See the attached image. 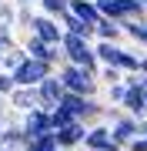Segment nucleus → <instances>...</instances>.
Instances as JSON below:
<instances>
[{
    "label": "nucleus",
    "mask_w": 147,
    "mask_h": 151,
    "mask_svg": "<svg viewBox=\"0 0 147 151\" xmlns=\"http://www.w3.org/2000/svg\"><path fill=\"white\" fill-rule=\"evenodd\" d=\"M124 84L127 87H141V91H147V77L137 70V74H124Z\"/></svg>",
    "instance_id": "a878e982"
},
{
    "label": "nucleus",
    "mask_w": 147,
    "mask_h": 151,
    "mask_svg": "<svg viewBox=\"0 0 147 151\" xmlns=\"http://www.w3.org/2000/svg\"><path fill=\"white\" fill-rule=\"evenodd\" d=\"M30 34L40 37V40H47V44H60V40H64V27H60V20L50 17V14H37V17H33Z\"/></svg>",
    "instance_id": "0eeeda50"
},
{
    "label": "nucleus",
    "mask_w": 147,
    "mask_h": 151,
    "mask_svg": "<svg viewBox=\"0 0 147 151\" xmlns=\"http://www.w3.org/2000/svg\"><path fill=\"white\" fill-rule=\"evenodd\" d=\"M124 151H147V134H137V138H134Z\"/></svg>",
    "instance_id": "cd10ccee"
},
{
    "label": "nucleus",
    "mask_w": 147,
    "mask_h": 151,
    "mask_svg": "<svg viewBox=\"0 0 147 151\" xmlns=\"http://www.w3.org/2000/svg\"><path fill=\"white\" fill-rule=\"evenodd\" d=\"M107 141H110V124H104V121L90 124V128H87V134H84V145H87V151L100 148V145H107Z\"/></svg>",
    "instance_id": "2eb2a0df"
},
{
    "label": "nucleus",
    "mask_w": 147,
    "mask_h": 151,
    "mask_svg": "<svg viewBox=\"0 0 147 151\" xmlns=\"http://www.w3.org/2000/svg\"><path fill=\"white\" fill-rule=\"evenodd\" d=\"M107 124H110V141H117L120 148H127L137 134H141V131H137V118H134V114H127V111H120L117 118L107 121Z\"/></svg>",
    "instance_id": "7ed1b4c3"
},
{
    "label": "nucleus",
    "mask_w": 147,
    "mask_h": 151,
    "mask_svg": "<svg viewBox=\"0 0 147 151\" xmlns=\"http://www.w3.org/2000/svg\"><path fill=\"white\" fill-rule=\"evenodd\" d=\"M20 128L27 131V141H30V138H40V134H50V131H54V124H50V111H44V108L23 111Z\"/></svg>",
    "instance_id": "39448f33"
},
{
    "label": "nucleus",
    "mask_w": 147,
    "mask_h": 151,
    "mask_svg": "<svg viewBox=\"0 0 147 151\" xmlns=\"http://www.w3.org/2000/svg\"><path fill=\"white\" fill-rule=\"evenodd\" d=\"M120 108H124L127 114H134V118H144V114H147L144 91H141V87H127V94H124V101H120Z\"/></svg>",
    "instance_id": "ddd939ff"
},
{
    "label": "nucleus",
    "mask_w": 147,
    "mask_h": 151,
    "mask_svg": "<svg viewBox=\"0 0 147 151\" xmlns=\"http://www.w3.org/2000/svg\"><path fill=\"white\" fill-rule=\"evenodd\" d=\"M23 57H27V50H23V47H17V44H13L10 50H4V54H0V70H7V74H10V70H13L17 64H20Z\"/></svg>",
    "instance_id": "a211bd4d"
},
{
    "label": "nucleus",
    "mask_w": 147,
    "mask_h": 151,
    "mask_svg": "<svg viewBox=\"0 0 147 151\" xmlns=\"http://www.w3.org/2000/svg\"><path fill=\"white\" fill-rule=\"evenodd\" d=\"M84 134H87V124H84V121H70V124H64V128L54 131V138H57L60 148H77V145H84Z\"/></svg>",
    "instance_id": "6e6552de"
},
{
    "label": "nucleus",
    "mask_w": 147,
    "mask_h": 151,
    "mask_svg": "<svg viewBox=\"0 0 147 151\" xmlns=\"http://www.w3.org/2000/svg\"><path fill=\"white\" fill-rule=\"evenodd\" d=\"M141 74H144V77H147V54H144V57H141Z\"/></svg>",
    "instance_id": "473e14b6"
},
{
    "label": "nucleus",
    "mask_w": 147,
    "mask_h": 151,
    "mask_svg": "<svg viewBox=\"0 0 147 151\" xmlns=\"http://www.w3.org/2000/svg\"><path fill=\"white\" fill-rule=\"evenodd\" d=\"M120 50H124V47H120L117 40H97V44H94V54H97L100 64H117Z\"/></svg>",
    "instance_id": "f3484780"
},
{
    "label": "nucleus",
    "mask_w": 147,
    "mask_h": 151,
    "mask_svg": "<svg viewBox=\"0 0 147 151\" xmlns=\"http://www.w3.org/2000/svg\"><path fill=\"white\" fill-rule=\"evenodd\" d=\"M60 27H64L67 34H80V37H87V40H94V24H87V20H80L77 14H70L67 10L64 17H60Z\"/></svg>",
    "instance_id": "9b49d317"
},
{
    "label": "nucleus",
    "mask_w": 147,
    "mask_h": 151,
    "mask_svg": "<svg viewBox=\"0 0 147 151\" xmlns=\"http://www.w3.org/2000/svg\"><path fill=\"white\" fill-rule=\"evenodd\" d=\"M0 24H17V7L0 0Z\"/></svg>",
    "instance_id": "393cba45"
},
{
    "label": "nucleus",
    "mask_w": 147,
    "mask_h": 151,
    "mask_svg": "<svg viewBox=\"0 0 147 151\" xmlns=\"http://www.w3.org/2000/svg\"><path fill=\"white\" fill-rule=\"evenodd\" d=\"M57 151H77V148H57Z\"/></svg>",
    "instance_id": "72a5a7b5"
},
{
    "label": "nucleus",
    "mask_w": 147,
    "mask_h": 151,
    "mask_svg": "<svg viewBox=\"0 0 147 151\" xmlns=\"http://www.w3.org/2000/svg\"><path fill=\"white\" fill-rule=\"evenodd\" d=\"M4 108H7V97H0V128L7 124V118H4Z\"/></svg>",
    "instance_id": "2f4dec72"
},
{
    "label": "nucleus",
    "mask_w": 147,
    "mask_h": 151,
    "mask_svg": "<svg viewBox=\"0 0 147 151\" xmlns=\"http://www.w3.org/2000/svg\"><path fill=\"white\" fill-rule=\"evenodd\" d=\"M141 57L144 54H137V50H120V60H117V67L124 70V74H137V70H141Z\"/></svg>",
    "instance_id": "6ab92c4d"
},
{
    "label": "nucleus",
    "mask_w": 147,
    "mask_h": 151,
    "mask_svg": "<svg viewBox=\"0 0 147 151\" xmlns=\"http://www.w3.org/2000/svg\"><path fill=\"white\" fill-rule=\"evenodd\" d=\"M50 74H54V67L44 64V60H37V57H23L20 64L10 70V77H13L17 87H37V84L44 81V77H50Z\"/></svg>",
    "instance_id": "f03ea898"
},
{
    "label": "nucleus",
    "mask_w": 147,
    "mask_h": 151,
    "mask_svg": "<svg viewBox=\"0 0 147 151\" xmlns=\"http://www.w3.org/2000/svg\"><path fill=\"white\" fill-rule=\"evenodd\" d=\"M0 40H13V24H0Z\"/></svg>",
    "instance_id": "c85d7f7f"
},
{
    "label": "nucleus",
    "mask_w": 147,
    "mask_h": 151,
    "mask_svg": "<svg viewBox=\"0 0 147 151\" xmlns=\"http://www.w3.org/2000/svg\"><path fill=\"white\" fill-rule=\"evenodd\" d=\"M57 77H60V84H64V91H74V94H87L94 97L97 94V74H90L87 67H80V64H70V60H64L57 70Z\"/></svg>",
    "instance_id": "f257e3e1"
},
{
    "label": "nucleus",
    "mask_w": 147,
    "mask_h": 151,
    "mask_svg": "<svg viewBox=\"0 0 147 151\" xmlns=\"http://www.w3.org/2000/svg\"><path fill=\"white\" fill-rule=\"evenodd\" d=\"M70 10V0H40V14H50V17H64Z\"/></svg>",
    "instance_id": "412c9836"
},
{
    "label": "nucleus",
    "mask_w": 147,
    "mask_h": 151,
    "mask_svg": "<svg viewBox=\"0 0 147 151\" xmlns=\"http://www.w3.org/2000/svg\"><path fill=\"white\" fill-rule=\"evenodd\" d=\"M60 97H64V84H60L57 74H50V77H44V81L37 84V108L54 111L60 104Z\"/></svg>",
    "instance_id": "423d86ee"
},
{
    "label": "nucleus",
    "mask_w": 147,
    "mask_h": 151,
    "mask_svg": "<svg viewBox=\"0 0 147 151\" xmlns=\"http://www.w3.org/2000/svg\"><path fill=\"white\" fill-rule=\"evenodd\" d=\"M94 37H97V40H117V44H120L124 27H120L117 20H110V17H100V20L94 24Z\"/></svg>",
    "instance_id": "f8f14e48"
},
{
    "label": "nucleus",
    "mask_w": 147,
    "mask_h": 151,
    "mask_svg": "<svg viewBox=\"0 0 147 151\" xmlns=\"http://www.w3.org/2000/svg\"><path fill=\"white\" fill-rule=\"evenodd\" d=\"M23 4H40V0H23Z\"/></svg>",
    "instance_id": "f704fd0d"
},
{
    "label": "nucleus",
    "mask_w": 147,
    "mask_h": 151,
    "mask_svg": "<svg viewBox=\"0 0 147 151\" xmlns=\"http://www.w3.org/2000/svg\"><path fill=\"white\" fill-rule=\"evenodd\" d=\"M94 151H124V148H120L117 141H107V145H100V148H94Z\"/></svg>",
    "instance_id": "c756f323"
},
{
    "label": "nucleus",
    "mask_w": 147,
    "mask_h": 151,
    "mask_svg": "<svg viewBox=\"0 0 147 151\" xmlns=\"http://www.w3.org/2000/svg\"><path fill=\"white\" fill-rule=\"evenodd\" d=\"M70 14H77L80 20H87V24H97L100 20L97 0H70Z\"/></svg>",
    "instance_id": "dca6fc26"
},
{
    "label": "nucleus",
    "mask_w": 147,
    "mask_h": 151,
    "mask_svg": "<svg viewBox=\"0 0 147 151\" xmlns=\"http://www.w3.org/2000/svg\"><path fill=\"white\" fill-rule=\"evenodd\" d=\"M60 145H57V138H54V131L50 134H40V138H30L27 141V148L23 151H57Z\"/></svg>",
    "instance_id": "aec40b11"
},
{
    "label": "nucleus",
    "mask_w": 147,
    "mask_h": 151,
    "mask_svg": "<svg viewBox=\"0 0 147 151\" xmlns=\"http://www.w3.org/2000/svg\"><path fill=\"white\" fill-rule=\"evenodd\" d=\"M120 27H124V34L137 44V47L147 50V17H137V20H120Z\"/></svg>",
    "instance_id": "4468645a"
},
{
    "label": "nucleus",
    "mask_w": 147,
    "mask_h": 151,
    "mask_svg": "<svg viewBox=\"0 0 147 151\" xmlns=\"http://www.w3.org/2000/svg\"><path fill=\"white\" fill-rule=\"evenodd\" d=\"M124 94H127V84H124V81L107 84V104H120V101H124Z\"/></svg>",
    "instance_id": "b1692460"
},
{
    "label": "nucleus",
    "mask_w": 147,
    "mask_h": 151,
    "mask_svg": "<svg viewBox=\"0 0 147 151\" xmlns=\"http://www.w3.org/2000/svg\"><path fill=\"white\" fill-rule=\"evenodd\" d=\"M0 148L23 151V148H27V131H23L20 124H4V128H0Z\"/></svg>",
    "instance_id": "1a4fd4ad"
},
{
    "label": "nucleus",
    "mask_w": 147,
    "mask_h": 151,
    "mask_svg": "<svg viewBox=\"0 0 147 151\" xmlns=\"http://www.w3.org/2000/svg\"><path fill=\"white\" fill-rule=\"evenodd\" d=\"M23 50H27V57H37V60H44V64L50 67H57L60 64V57H64V50H60V44H47V40H40V37H27V44H23Z\"/></svg>",
    "instance_id": "20e7f679"
},
{
    "label": "nucleus",
    "mask_w": 147,
    "mask_h": 151,
    "mask_svg": "<svg viewBox=\"0 0 147 151\" xmlns=\"http://www.w3.org/2000/svg\"><path fill=\"white\" fill-rule=\"evenodd\" d=\"M13 87H17V84H13V77L7 74V70H0V97H7Z\"/></svg>",
    "instance_id": "bb28decb"
},
{
    "label": "nucleus",
    "mask_w": 147,
    "mask_h": 151,
    "mask_svg": "<svg viewBox=\"0 0 147 151\" xmlns=\"http://www.w3.org/2000/svg\"><path fill=\"white\" fill-rule=\"evenodd\" d=\"M30 7H33V4H23V0L17 4V27H23V30H30V27H33V17H37Z\"/></svg>",
    "instance_id": "4be33fe9"
},
{
    "label": "nucleus",
    "mask_w": 147,
    "mask_h": 151,
    "mask_svg": "<svg viewBox=\"0 0 147 151\" xmlns=\"http://www.w3.org/2000/svg\"><path fill=\"white\" fill-rule=\"evenodd\" d=\"M144 104H147V91H144Z\"/></svg>",
    "instance_id": "e433bc0d"
},
{
    "label": "nucleus",
    "mask_w": 147,
    "mask_h": 151,
    "mask_svg": "<svg viewBox=\"0 0 147 151\" xmlns=\"http://www.w3.org/2000/svg\"><path fill=\"white\" fill-rule=\"evenodd\" d=\"M137 131H141V134H147V114H144V118H137Z\"/></svg>",
    "instance_id": "7c9ffc66"
},
{
    "label": "nucleus",
    "mask_w": 147,
    "mask_h": 151,
    "mask_svg": "<svg viewBox=\"0 0 147 151\" xmlns=\"http://www.w3.org/2000/svg\"><path fill=\"white\" fill-rule=\"evenodd\" d=\"M70 121H77V118H74L67 108H60V104L50 111V124H54V131H57V128H64V124H70Z\"/></svg>",
    "instance_id": "5701e85b"
},
{
    "label": "nucleus",
    "mask_w": 147,
    "mask_h": 151,
    "mask_svg": "<svg viewBox=\"0 0 147 151\" xmlns=\"http://www.w3.org/2000/svg\"><path fill=\"white\" fill-rule=\"evenodd\" d=\"M7 104L17 111H30L37 108V87H13L10 94H7Z\"/></svg>",
    "instance_id": "9d476101"
},
{
    "label": "nucleus",
    "mask_w": 147,
    "mask_h": 151,
    "mask_svg": "<svg viewBox=\"0 0 147 151\" xmlns=\"http://www.w3.org/2000/svg\"><path fill=\"white\" fill-rule=\"evenodd\" d=\"M141 4H144V10H147V0H141Z\"/></svg>",
    "instance_id": "c9c22d12"
}]
</instances>
